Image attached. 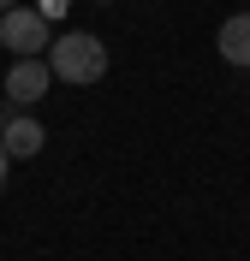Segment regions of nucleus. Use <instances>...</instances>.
Listing matches in <instances>:
<instances>
[{
    "label": "nucleus",
    "mask_w": 250,
    "mask_h": 261,
    "mask_svg": "<svg viewBox=\"0 0 250 261\" xmlns=\"http://www.w3.org/2000/svg\"><path fill=\"white\" fill-rule=\"evenodd\" d=\"M6 166H12V154H6V143H0V184H6Z\"/></svg>",
    "instance_id": "obj_6"
},
{
    "label": "nucleus",
    "mask_w": 250,
    "mask_h": 261,
    "mask_svg": "<svg viewBox=\"0 0 250 261\" xmlns=\"http://www.w3.org/2000/svg\"><path fill=\"white\" fill-rule=\"evenodd\" d=\"M48 89H54L48 60H18V65H6V101H12V107H36Z\"/></svg>",
    "instance_id": "obj_4"
},
{
    "label": "nucleus",
    "mask_w": 250,
    "mask_h": 261,
    "mask_svg": "<svg viewBox=\"0 0 250 261\" xmlns=\"http://www.w3.org/2000/svg\"><path fill=\"white\" fill-rule=\"evenodd\" d=\"M12 6H18V0H0V12H12Z\"/></svg>",
    "instance_id": "obj_7"
},
{
    "label": "nucleus",
    "mask_w": 250,
    "mask_h": 261,
    "mask_svg": "<svg viewBox=\"0 0 250 261\" xmlns=\"http://www.w3.org/2000/svg\"><path fill=\"white\" fill-rule=\"evenodd\" d=\"M0 143H6V154H12V161H30V154H42L48 130L36 125L30 113H18L12 101H6V107H0Z\"/></svg>",
    "instance_id": "obj_3"
},
{
    "label": "nucleus",
    "mask_w": 250,
    "mask_h": 261,
    "mask_svg": "<svg viewBox=\"0 0 250 261\" xmlns=\"http://www.w3.org/2000/svg\"><path fill=\"white\" fill-rule=\"evenodd\" d=\"M48 71L54 83H101L107 77V48H101L89 30H66V36H54V48H48Z\"/></svg>",
    "instance_id": "obj_1"
},
{
    "label": "nucleus",
    "mask_w": 250,
    "mask_h": 261,
    "mask_svg": "<svg viewBox=\"0 0 250 261\" xmlns=\"http://www.w3.org/2000/svg\"><path fill=\"white\" fill-rule=\"evenodd\" d=\"M0 42H6L18 60H48L54 24L42 18V6H12V12H0Z\"/></svg>",
    "instance_id": "obj_2"
},
{
    "label": "nucleus",
    "mask_w": 250,
    "mask_h": 261,
    "mask_svg": "<svg viewBox=\"0 0 250 261\" xmlns=\"http://www.w3.org/2000/svg\"><path fill=\"white\" fill-rule=\"evenodd\" d=\"M220 60L226 65H250V12H233L220 24Z\"/></svg>",
    "instance_id": "obj_5"
}]
</instances>
